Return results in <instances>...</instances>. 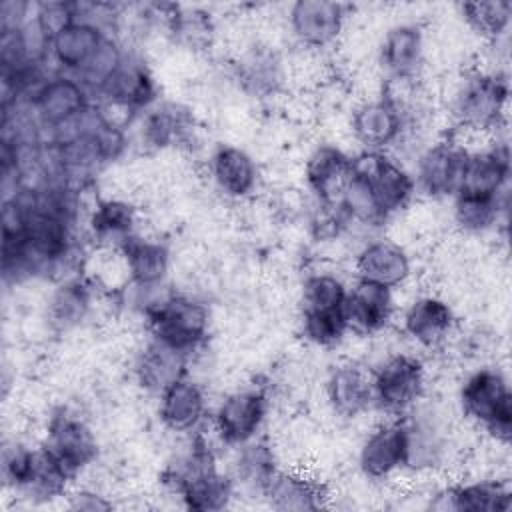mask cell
Returning <instances> with one entry per match:
<instances>
[{
    "instance_id": "1",
    "label": "cell",
    "mask_w": 512,
    "mask_h": 512,
    "mask_svg": "<svg viewBox=\"0 0 512 512\" xmlns=\"http://www.w3.org/2000/svg\"><path fill=\"white\" fill-rule=\"evenodd\" d=\"M162 482L184 508L200 512L224 510L236 494L232 476L218 468L214 450L198 432L190 434L188 446L166 466Z\"/></svg>"
},
{
    "instance_id": "2",
    "label": "cell",
    "mask_w": 512,
    "mask_h": 512,
    "mask_svg": "<svg viewBox=\"0 0 512 512\" xmlns=\"http://www.w3.org/2000/svg\"><path fill=\"white\" fill-rule=\"evenodd\" d=\"M152 292L142 306L148 336L192 356V352L202 346L210 330L208 306L190 294Z\"/></svg>"
},
{
    "instance_id": "3",
    "label": "cell",
    "mask_w": 512,
    "mask_h": 512,
    "mask_svg": "<svg viewBox=\"0 0 512 512\" xmlns=\"http://www.w3.org/2000/svg\"><path fill=\"white\" fill-rule=\"evenodd\" d=\"M462 414L484 428L494 440L508 442L512 434V392L506 374L496 366L472 370L458 388Z\"/></svg>"
},
{
    "instance_id": "4",
    "label": "cell",
    "mask_w": 512,
    "mask_h": 512,
    "mask_svg": "<svg viewBox=\"0 0 512 512\" xmlns=\"http://www.w3.org/2000/svg\"><path fill=\"white\" fill-rule=\"evenodd\" d=\"M508 96L510 88L504 74L474 70L458 80L450 96V112L464 130L492 132L506 118Z\"/></svg>"
},
{
    "instance_id": "5",
    "label": "cell",
    "mask_w": 512,
    "mask_h": 512,
    "mask_svg": "<svg viewBox=\"0 0 512 512\" xmlns=\"http://www.w3.org/2000/svg\"><path fill=\"white\" fill-rule=\"evenodd\" d=\"M372 374L374 408L390 418L408 414L424 400L428 374L420 356L412 352H392L382 358Z\"/></svg>"
},
{
    "instance_id": "6",
    "label": "cell",
    "mask_w": 512,
    "mask_h": 512,
    "mask_svg": "<svg viewBox=\"0 0 512 512\" xmlns=\"http://www.w3.org/2000/svg\"><path fill=\"white\" fill-rule=\"evenodd\" d=\"M268 410L270 400L262 388H236L218 400L210 412V424L224 446L238 448L260 436Z\"/></svg>"
},
{
    "instance_id": "7",
    "label": "cell",
    "mask_w": 512,
    "mask_h": 512,
    "mask_svg": "<svg viewBox=\"0 0 512 512\" xmlns=\"http://www.w3.org/2000/svg\"><path fill=\"white\" fill-rule=\"evenodd\" d=\"M92 104V94L76 76L56 70L48 74V78L26 102L40 128L44 130L46 140L54 132L76 120L80 114H84Z\"/></svg>"
},
{
    "instance_id": "8",
    "label": "cell",
    "mask_w": 512,
    "mask_h": 512,
    "mask_svg": "<svg viewBox=\"0 0 512 512\" xmlns=\"http://www.w3.org/2000/svg\"><path fill=\"white\" fill-rule=\"evenodd\" d=\"M350 166L368 180L374 200L386 220L400 214L416 198L412 172L388 152L362 150L352 156Z\"/></svg>"
},
{
    "instance_id": "9",
    "label": "cell",
    "mask_w": 512,
    "mask_h": 512,
    "mask_svg": "<svg viewBox=\"0 0 512 512\" xmlns=\"http://www.w3.org/2000/svg\"><path fill=\"white\" fill-rule=\"evenodd\" d=\"M88 6L76 4V14L72 20L62 24L50 36V62L56 72L76 76L98 52L108 32V24L102 16H92L86 12Z\"/></svg>"
},
{
    "instance_id": "10",
    "label": "cell",
    "mask_w": 512,
    "mask_h": 512,
    "mask_svg": "<svg viewBox=\"0 0 512 512\" xmlns=\"http://www.w3.org/2000/svg\"><path fill=\"white\" fill-rule=\"evenodd\" d=\"M468 148L458 138H442L428 144L414 162L412 178L416 194L432 200L452 198L462 182Z\"/></svg>"
},
{
    "instance_id": "11",
    "label": "cell",
    "mask_w": 512,
    "mask_h": 512,
    "mask_svg": "<svg viewBox=\"0 0 512 512\" xmlns=\"http://www.w3.org/2000/svg\"><path fill=\"white\" fill-rule=\"evenodd\" d=\"M42 444L72 476L90 468L100 454L96 432L68 410H56L48 418Z\"/></svg>"
},
{
    "instance_id": "12",
    "label": "cell",
    "mask_w": 512,
    "mask_h": 512,
    "mask_svg": "<svg viewBox=\"0 0 512 512\" xmlns=\"http://www.w3.org/2000/svg\"><path fill=\"white\" fill-rule=\"evenodd\" d=\"M358 468L372 482H386L406 470V430L402 418L376 424L358 448Z\"/></svg>"
},
{
    "instance_id": "13",
    "label": "cell",
    "mask_w": 512,
    "mask_h": 512,
    "mask_svg": "<svg viewBox=\"0 0 512 512\" xmlns=\"http://www.w3.org/2000/svg\"><path fill=\"white\" fill-rule=\"evenodd\" d=\"M408 116L410 114L400 104L382 92V96L370 98L354 108L350 130L364 150L386 152L402 138Z\"/></svg>"
},
{
    "instance_id": "14",
    "label": "cell",
    "mask_w": 512,
    "mask_h": 512,
    "mask_svg": "<svg viewBox=\"0 0 512 512\" xmlns=\"http://www.w3.org/2000/svg\"><path fill=\"white\" fill-rule=\"evenodd\" d=\"M400 418L406 430V470L426 474L440 468L448 452V432L438 412L418 402Z\"/></svg>"
},
{
    "instance_id": "15",
    "label": "cell",
    "mask_w": 512,
    "mask_h": 512,
    "mask_svg": "<svg viewBox=\"0 0 512 512\" xmlns=\"http://www.w3.org/2000/svg\"><path fill=\"white\" fill-rule=\"evenodd\" d=\"M158 418L176 434H196L210 420L208 394L200 382L184 374L158 394Z\"/></svg>"
},
{
    "instance_id": "16",
    "label": "cell",
    "mask_w": 512,
    "mask_h": 512,
    "mask_svg": "<svg viewBox=\"0 0 512 512\" xmlns=\"http://www.w3.org/2000/svg\"><path fill=\"white\" fill-rule=\"evenodd\" d=\"M104 108L122 110L128 118L142 114L158 102V88L148 66L126 52L124 62L100 90Z\"/></svg>"
},
{
    "instance_id": "17",
    "label": "cell",
    "mask_w": 512,
    "mask_h": 512,
    "mask_svg": "<svg viewBox=\"0 0 512 512\" xmlns=\"http://www.w3.org/2000/svg\"><path fill=\"white\" fill-rule=\"evenodd\" d=\"M346 6L330 0H298L288 8V28L306 48H328L342 34Z\"/></svg>"
},
{
    "instance_id": "18",
    "label": "cell",
    "mask_w": 512,
    "mask_h": 512,
    "mask_svg": "<svg viewBox=\"0 0 512 512\" xmlns=\"http://www.w3.org/2000/svg\"><path fill=\"white\" fill-rule=\"evenodd\" d=\"M402 334L424 350L440 348L456 328L452 306L436 294L416 296L402 312Z\"/></svg>"
},
{
    "instance_id": "19",
    "label": "cell",
    "mask_w": 512,
    "mask_h": 512,
    "mask_svg": "<svg viewBox=\"0 0 512 512\" xmlns=\"http://www.w3.org/2000/svg\"><path fill=\"white\" fill-rule=\"evenodd\" d=\"M396 312L394 290L376 282L356 278L348 288L346 320L348 328L360 336H374L388 328Z\"/></svg>"
},
{
    "instance_id": "20",
    "label": "cell",
    "mask_w": 512,
    "mask_h": 512,
    "mask_svg": "<svg viewBox=\"0 0 512 512\" xmlns=\"http://www.w3.org/2000/svg\"><path fill=\"white\" fill-rule=\"evenodd\" d=\"M508 180H510L508 144L494 142L490 146L468 152V160L464 166L458 192L488 196V198H504L508 196Z\"/></svg>"
},
{
    "instance_id": "21",
    "label": "cell",
    "mask_w": 512,
    "mask_h": 512,
    "mask_svg": "<svg viewBox=\"0 0 512 512\" xmlns=\"http://www.w3.org/2000/svg\"><path fill=\"white\" fill-rule=\"evenodd\" d=\"M354 272L356 278L396 290L404 286L412 276V260L398 242L376 238L364 242L356 252Z\"/></svg>"
},
{
    "instance_id": "22",
    "label": "cell",
    "mask_w": 512,
    "mask_h": 512,
    "mask_svg": "<svg viewBox=\"0 0 512 512\" xmlns=\"http://www.w3.org/2000/svg\"><path fill=\"white\" fill-rule=\"evenodd\" d=\"M424 56V32L412 22L388 28L378 48V60L388 80H416L424 66Z\"/></svg>"
},
{
    "instance_id": "23",
    "label": "cell",
    "mask_w": 512,
    "mask_h": 512,
    "mask_svg": "<svg viewBox=\"0 0 512 512\" xmlns=\"http://www.w3.org/2000/svg\"><path fill=\"white\" fill-rule=\"evenodd\" d=\"M326 400L340 418H356L374 408L370 368L358 362L336 364L324 384Z\"/></svg>"
},
{
    "instance_id": "24",
    "label": "cell",
    "mask_w": 512,
    "mask_h": 512,
    "mask_svg": "<svg viewBox=\"0 0 512 512\" xmlns=\"http://www.w3.org/2000/svg\"><path fill=\"white\" fill-rule=\"evenodd\" d=\"M208 174L214 188L232 200H244L254 194L260 170L250 152L240 146L220 144L208 160Z\"/></svg>"
},
{
    "instance_id": "25",
    "label": "cell",
    "mask_w": 512,
    "mask_h": 512,
    "mask_svg": "<svg viewBox=\"0 0 512 512\" xmlns=\"http://www.w3.org/2000/svg\"><path fill=\"white\" fill-rule=\"evenodd\" d=\"M116 252L134 288L154 290L164 284L170 270V248L162 240L134 234L124 240Z\"/></svg>"
},
{
    "instance_id": "26",
    "label": "cell",
    "mask_w": 512,
    "mask_h": 512,
    "mask_svg": "<svg viewBox=\"0 0 512 512\" xmlns=\"http://www.w3.org/2000/svg\"><path fill=\"white\" fill-rule=\"evenodd\" d=\"M262 498L274 510H320L326 506V488L302 470L278 468L262 488Z\"/></svg>"
},
{
    "instance_id": "27",
    "label": "cell",
    "mask_w": 512,
    "mask_h": 512,
    "mask_svg": "<svg viewBox=\"0 0 512 512\" xmlns=\"http://www.w3.org/2000/svg\"><path fill=\"white\" fill-rule=\"evenodd\" d=\"M350 160L338 144L322 142L310 150L304 162V180L308 190L322 204H336L344 180L350 170Z\"/></svg>"
},
{
    "instance_id": "28",
    "label": "cell",
    "mask_w": 512,
    "mask_h": 512,
    "mask_svg": "<svg viewBox=\"0 0 512 512\" xmlns=\"http://www.w3.org/2000/svg\"><path fill=\"white\" fill-rule=\"evenodd\" d=\"M440 508L458 512H506L512 506V492L500 480H468L436 492Z\"/></svg>"
},
{
    "instance_id": "29",
    "label": "cell",
    "mask_w": 512,
    "mask_h": 512,
    "mask_svg": "<svg viewBox=\"0 0 512 512\" xmlns=\"http://www.w3.org/2000/svg\"><path fill=\"white\" fill-rule=\"evenodd\" d=\"M190 356L148 336L134 360V378L140 388L160 394L168 384L188 374Z\"/></svg>"
},
{
    "instance_id": "30",
    "label": "cell",
    "mask_w": 512,
    "mask_h": 512,
    "mask_svg": "<svg viewBox=\"0 0 512 512\" xmlns=\"http://www.w3.org/2000/svg\"><path fill=\"white\" fill-rule=\"evenodd\" d=\"M138 212L136 208L120 198H106L94 204L88 214V230L92 238L116 250L124 240L138 234Z\"/></svg>"
},
{
    "instance_id": "31",
    "label": "cell",
    "mask_w": 512,
    "mask_h": 512,
    "mask_svg": "<svg viewBox=\"0 0 512 512\" xmlns=\"http://www.w3.org/2000/svg\"><path fill=\"white\" fill-rule=\"evenodd\" d=\"M92 302V286L78 276H66L58 280L56 288L52 290L46 306V316L54 328L72 330L88 318Z\"/></svg>"
},
{
    "instance_id": "32",
    "label": "cell",
    "mask_w": 512,
    "mask_h": 512,
    "mask_svg": "<svg viewBox=\"0 0 512 512\" xmlns=\"http://www.w3.org/2000/svg\"><path fill=\"white\" fill-rule=\"evenodd\" d=\"M192 130V120L176 104H154L140 114V140L148 148L162 150L182 142Z\"/></svg>"
},
{
    "instance_id": "33",
    "label": "cell",
    "mask_w": 512,
    "mask_h": 512,
    "mask_svg": "<svg viewBox=\"0 0 512 512\" xmlns=\"http://www.w3.org/2000/svg\"><path fill=\"white\" fill-rule=\"evenodd\" d=\"M234 450L236 454L230 472L234 484L254 492H262L266 482L278 470L274 448L262 436H258Z\"/></svg>"
},
{
    "instance_id": "34",
    "label": "cell",
    "mask_w": 512,
    "mask_h": 512,
    "mask_svg": "<svg viewBox=\"0 0 512 512\" xmlns=\"http://www.w3.org/2000/svg\"><path fill=\"white\" fill-rule=\"evenodd\" d=\"M350 284L336 272H310L300 286V314L346 312Z\"/></svg>"
},
{
    "instance_id": "35",
    "label": "cell",
    "mask_w": 512,
    "mask_h": 512,
    "mask_svg": "<svg viewBox=\"0 0 512 512\" xmlns=\"http://www.w3.org/2000/svg\"><path fill=\"white\" fill-rule=\"evenodd\" d=\"M508 196L504 198H488L474 194H454L452 196V218L454 224L468 234H482L492 230L500 214L506 212Z\"/></svg>"
},
{
    "instance_id": "36",
    "label": "cell",
    "mask_w": 512,
    "mask_h": 512,
    "mask_svg": "<svg viewBox=\"0 0 512 512\" xmlns=\"http://www.w3.org/2000/svg\"><path fill=\"white\" fill-rule=\"evenodd\" d=\"M238 80L254 96H268L282 82V62L264 48H254L238 62Z\"/></svg>"
},
{
    "instance_id": "37",
    "label": "cell",
    "mask_w": 512,
    "mask_h": 512,
    "mask_svg": "<svg viewBox=\"0 0 512 512\" xmlns=\"http://www.w3.org/2000/svg\"><path fill=\"white\" fill-rule=\"evenodd\" d=\"M460 8L470 28L488 40H498L510 28L512 4L508 0H478L466 2Z\"/></svg>"
},
{
    "instance_id": "38",
    "label": "cell",
    "mask_w": 512,
    "mask_h": 512,
    "mask_svg": "<svg viewBox=\"0 0 512 512\" xmlns=\"http://www.w3.org/2000/svg\"><path fill=\"white\" fill-rule=\"evenodd\" d=\"M36 460H38V446H30L22 440L4 442L2 460H0L4 486L12 492L22 494L34 476Z\"/></svg>"
},
{
    "instance_id": "39",
    "label": "cell",
    "mask_w": 512,
    "mask_h": 512,
    "mask_svg": "<svg viewBox=\"0 0 512 512\" xmlns=\"http://www.w3.org/2000/svg\"><path fill=\"white\" fill-rule=\"evenodd\" d=\"M68 506L72 510H86V512H100L114 508L112 500H108L104 494H100L94 488H80L68 494Z\"/></svg>"
}]
</instances>
